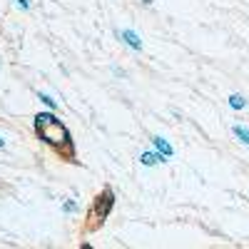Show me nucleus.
<instances>
[{"instance_id":"obj_12","label":"nucleus","mask_w":249,"mask_h":249,"mask_svg":"<svg viewBox=\"0 0 249 249\" xmlns=\"http://www.w3.org/2000/svg\"><path fill=\"white\" fill-rule=\"evenodd\" d=\"M155 3V0H142V5H152Z\"/></svg>"},{"instance_id":"obj_10","label":"nucleus","mask_w":249,"mask_h":249,"mask_svg":"<svg viewBox=\"0 0 249 249\" xmlns=\"http://www.w3.org/2000/svg\"><path fill=\"white\" fill-rule=\"evenodd\" d=\"M15 5L20 10H30V0H15Z\"/></svg>"},{"instance_id":"obj_7","label":"nucleus","mask_w":249,"mask_h":249,"mask_svg":"<svg viewBox=\"0 0 249 249\" xmlns=\"http://www.w3.org/2000/svg\"><path fill=\"white\" fill-rule=\"evenodd\" d=\"M232 132H234V137L244 144V147H249V127H244V124H234Z\"/></svg>"},{"instance_id":"obj_11","label":"nucleus","mask_w":249,"mask_h":249,"mask_svg":"<svg viewBox=\"0 0 249 249\" xmlns=\"http://www.w3.org/2000/svg\"><path fill=\"white\" fill-rule=\"evenodd\" d=\"M112 72H115L117 77H124V70H122V68H112Z\"/></svg>"},{"instance_id":"obj_4","label":"nucleus","mask_w":249,"mask_h":249,"mask_svg":"<svg viewBox=\"0 0 249 249\" xmlns=\"http://www.w3.org/2000/svg\"><path fill=\"white\" fill-rule=\"evenodd\" d=\"M167 162H170V157H164L157 150H144L140 155V164H142V167H155V164H167Z\"/></svg>"},{"instance_id":"obj_6","label":"nucleus","mask_w":249,"mask_h":249,"mask_svg":"<svg viewBox=\"0 0 249 249\" xmlns=\"http://www.w3.org/2000/svg\"><path fill=\"white\" fill-rule=\"evenodd\" d=\"M227 102H230V107L232 110H247V105H249V102H247V97L244 95H239V92H232L230 97H227Z\"/></svg>"},{"instance_id":"obj_2","label":"nucleus","mask_w":249,"mask_h":249,"mask_svg":"<svg viewBox=\"0 0 249 249\" xmlns=\"http://www.w3.org/2000/svg\"><path fill=\"white\" fill-rule=\"evenodd\" d=\"M112 207H115V192L112 190H105L97 199H95V217L97 222H102L110 212H112Z\"/></svg>"},{"instance_id":"obj_9","label":"nucleus","mask_w":249,"mask_h":249,"mask_svg":"<svg viewBox=\"0 0 249 249\" xmlns=\"http://www.w3.org/2000/svg\"><path fill=\"white\" fill-rule=\"evenodd\" d=\"M62 212H65V214L77 212V202H75V199H65V202H62Z\"/></svg>"},{"instance_id":"obj_13","label":"nucleus","mask_w":249,"mask_h":249,"mask_svg":"<svg viewBox=\"0 0 249 249\" xmlns=\"http://www.w3.org/2000/svg\"><path fill=\"white\" fill-rule=\"evenodd\" d=\"M3 147H5V140H3V137H0V150H3Z\"/></svg>"},{"instance_id":"obj_8","label":"nucleus","mask_w":249,"mask_h":249,"mask_svg":"<svg viewBox=\"0 0 249 249\" xmlns=\"http://www.w3.org/2000/svg\"><path fill=\"white\" fill-rule=\"evenodd\" d=\"M37 97H40V102H43V105H48L50 110H57V102H55L48 92H37Z\"/></svg>"},{"instance_id":"obj_3","label":"nucleus","mask_w":249,"mask_h":249,"mask_svg":"<svg viewBox=\"0 0 249 249\" xmlns=\"http://www.w3.org/2000/svg\"><path fill=\"white\" fill-rule=\"evenodd\" d=\"M117 37L122 40L127 48H132L135 53H142L144 50V43H142V37L135 33V30H130V28H124V30H117Z\"/></svg>"},{"instance_id":"obj_5","label":"nucleus","mask_w":249,"mask_h":249,"mask_svg":"<svg viewBox=\"0 0 249 249\" xmlns=\"http://www.w3.org/2000/svg\"><path fill=\"white\" fill-rule=\"evenodd\" d=\"M152 144H155V150H157V152H162L164 157H170V160L175 157V147H172V144H170L167 140H164L162 135H155V137H152Z\"/></svg>"},{"instance_id":"obj_1","label":"nucleus","mask_w":249,"mask_h":249,"mask_svg":"<svg viewBox=\"0 0 249 249\" xmlns=\"http://www.w3.org/2000/svg\"><path fill=\"white\" fill-rule=\"evenodd\" d=\"M35 132L43 137V142H48V144H65L70 140L65 124L53 115V110L35 115Z\"/></svg>"}]
</instances>
